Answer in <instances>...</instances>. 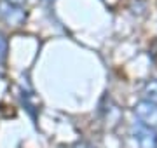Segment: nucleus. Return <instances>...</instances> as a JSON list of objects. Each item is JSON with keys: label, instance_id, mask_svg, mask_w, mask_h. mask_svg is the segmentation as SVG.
<instances>
[{"label": "nucleus", "instance_id": "1", "mask_svg": "<svg viewBox=\"0 0 157 148\" xmlns=\"http://www.w3.org/2000/svg\"><path fill=\"white\" fill-rule=\"evenodd\" d=\"M133 112H135L138 122H141L143 125L150 127L157 132V105L147 101V99H140L135 105Z\"/></svg>", "mask_w": 157, "mask_h": 148}, {"label": "nucleus", "instance_id": "3", "mask_svg": "<svg viewBox=\"0 0 157 148\" xmlns=\"http://www.w3.org/2000/svg\"><path fill=\"white\" fill-rule=\"evenodd\" d=\"M0 17H2L6 23L14 24V26H19V24H23V21H25L26 12L23 11L16 2H11V0H0Z\"/></svg>", "mask_w": 157, "mask_h": 148}, {"label": "nucleus", "instance_id": "7", "mask_svg": "<svg viewBox=\"0 0 157 148\" xmlns=\"http://www.w3.org/2000/svg\"><path fill=\"white\" fill-rule=\"evenodd\" d=\"M11 2H16V0H11ZM16 4H17V2H16Z\"/></svg>", "mask_w": 157, "mask_h": 148}, {"label": "nucleus", "instance_id": "6", "mask_svg": "<svg viewBox=\"0 0 157 148\" xmlns=\"http://www.w3.org/2000/svg\"><path fill=\"white\" fill-rule=\"evenodd\" d=\"M70 148H93L91 145H87V143H75L73 146H70Z\"/></svg>", "mask_w": 157, "mask_h": 148}, {"label": "nucleus", "instance_id": "5", "mask_svg": "<svg viewBox=\"0 0 157 148\" xmlns=\"http://www.w3.org/2000/svg\"><path fill=\"white\" fill-rule=\"evenodd\" d=\"M7 51H9V44H7L6 35L0 31V65L7 59Z\"/></svg>", "mask_w": 157, "mask_h": 148}, {"label": "nucleus", "instance_id": "4", "mask_svg": "<svg viewBox=\"0 0 157 148\" xmlns=\"http://www.w3.org/2000/svg\"><path fill=\"white\" fill-rule=\"evenodd\" d=\"M141 94H143V99L157 105V80H148L145 86H143Z\"/></svg>", "mask_w": 157, "mask_h": 148}, {"label": "nucleus", "instance_id": "2", "mask_svg": "<svg viewBox=\"0 0 157 148\" xmlns=\"http://www.w3.org/2000/svg\"><path fill=\"white\" fill-rule=\"evenodd\" d=\"M131 132L138 148H157V132L154 129L143 125L141 122H135L131 127Z\"/></svg>", "mask_w": 157, "mask_h": 148}]
</instances>
